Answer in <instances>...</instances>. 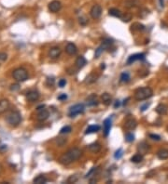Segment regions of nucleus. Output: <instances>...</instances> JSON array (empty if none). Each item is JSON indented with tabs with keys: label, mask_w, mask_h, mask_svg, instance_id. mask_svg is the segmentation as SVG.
Wrapping results in <instances>:
<instances>
[{
	"label": "nucleus",
	"mask_w": 168,
	"mask_h": 184,
	"mask_svg": "<svg viewBox=\"0 0 168 184\" xmlns=\"http://www.w3.org/2000/svg\"><path fill=\"white\" fill-rule=\"evenodd\" d=\"M82 155V152L78 148H72L62 155L59 159V163L64 165H68L75 161L78 160Z\"/></svg>",
	"instance_id": "nucleus-1"
},
{
	"label": "nucleus",
	"mask_w": 168,
	"mask_h": 184,
	"mask_svg": "<svg viewBox=\"0 0 168 184\" xmlns=\"http://www.w3.org/2000/svg\"><path fill=\"white\" fill-rule=\"evenodd\" d=\"M152 95H153L152 89L149 87H144V88H139L136 89L134 94V98L136 101H145L149 98H151Z\"/></svg>",
	"instance_id": "nucleus-2"
},
{
	"label": "nucleus",
	"mask_w": 168,
	"mask_h": 184,
	"mask_svg": "<svg viewBox=\"0 0 168 184\" xmlns=\"http://www.w3.org/2000/svg\"><path fill=\"white\" fill-rule=\"evenodd\" d=\"M6 121L8 125H12V127H17L22 121V115L19 112L14 111L10 113L6 117Z\"/></svg>",
	"instance_id": "nucleus-3"
},
{
	"label": "nucleus",
	"mask_w": 168,
	"mask_h": 184,
	"mask_svg": "<svg viewBox=\"0 0 168 184\" xmlns=\"http://www.w3.org/2000/svg\"><path fill=\"white\" fill-rule=\"evenodd\" d=\"M12 76L16 81L18 82H24L28 79V73L24 68H17L13 71Z\"/></svg>",
	"instance_id": "nucleus-4"
},
{
	"label": "nucleus",
	"mask_w": 168,
	"mask_h": 184,
	"mask_svg": "<svg viewBox=\"0 0 168 184\" xmlns=\"http://www.w3.org/2000/svg\"><path fill=\"white\" fill-rule=\"evenodd\" d=\"M84 111H85V106H84L82 103H78V104H75L70 107L68 115L70 117H75V116L78 114H83Z\"/></svg>",
	"instance_id": "nucleus-5"
},
{
	"label": "nucleus",
	"mask_w": 168,
	"mask_h": 184,
	"mask_svg": "<svg viewBox=\"0 0 168 184\" xmlns=\"http://www.w3.org/2000/svg\"><path fill=\"white\" fill-rule=\"evenodd\" d=\"M90 15L92 19H99L102 15V7L100 5H94L90 10Z\"/></svg>",
	"instance_id": "nucleus-6"
},
{
	"label": "nucleus",
	"mask_w": 168,
	"mask_h": 184,
	"mask_svg": "<svg viewBox=\"0 0 168 184\" xmlns=\"http://www.w3.org/2000/svg\"><path fill=\"white\" fill-rule=\"evenodd\" d=\"M145 56H146L145 53H135V54H133L128 58L126 63L127 65H130L136 61H143L145 59Z\"/></svg>",
	"instance_id": "nucleus-7"
},
{
	"label": "nucleus",
	"mask_w": 168,
	"mask_h": 184,
	"mask_svg": "<svg viewBox=\"0 0 168 184\" xmlns=\"http://www.w3.org/2000/svg\"><path fill=\"white\" fill-rule=\"evenodd\" d=\"M49 10L52 13H55V12H58L61 8H62V3L58 0H53V1H51L50 4H49Z\"/></svg>",
	"instance_id": "nucleus-8"
},
{
	"label": "nucleus",
	"mask_w": 168,
	"mask_h": 184,
	"mask_svg": "<svg viewBox=\"0 0 168 184\" xmlns=\"http://www.w3.org/2000/svg\"><path fill=\"white\" fill-rule=\"evenodd\" d=\"M39 97H40V95H39V92L37 90H35V89L28 91L27 94H26V99H27L28 101H31V102L37 101L39 99Z\"/></svg>",
	"instance_id": "nucleus-9"
},
{
	"label": "nucleus",
	"mask_w": 168,
	"mask_h": 184,
	"mask_svg": "<svg viewBox=\"0 0 168 184\" xmlns=\"http://www.w3.org/2000/svg\"><path fill=\"white\" fill-rule=\"evenodd\" d=\"M137 127V122L135 118H128L124 123V127L127 130H134Z\"/></svg>",
	"instance_id": "nucleus-10"
},
{
	"label": "nucleus",
	"mask_w": 168,
	"mask_h": 184,
	"mask_svg": "<svg viewBox=\"0 0 168 184\" xmlns=\"http://www.w3.org/2000/svg\"><path fill=\"white\" fill-rule=\"evenodd\" d=\"M103 125H104V135L105 137H108L109 135L110 129H111V125H112V121L110 119V117L104 120Z\"/></svg>",
	"instance_id": "nucleus-11"
},
{
	"label": "nucleus",
	"mask_w": 168,
	"mask_h": 184,
	"mask_svg": "<svg viewBox=\"0 0 168 184\" xmlns=\"http://www.w3.org/2000/svg\"><path fill=\"white\" fill-rule=\"evenodd\" d=\"M65 52L70 56L75 55L78 52V48L76 47V45H75L74 43H71V42L67 43V45L65 46Z\"/></svg>",
	"instance_id": "nucleus-12"
},
{
	"label": "nucleus",
	"mask_w": 168,
	"mask_h": 184,
	"mask_svg": "<svg viewBox=\"0 0 168 184\" xmlns=\"http://www.w3.org/2000/svg\"><path fill=\"white\" fill-rule=\"evenodd\" d=\"M61 49L58 47H53L50 49V51H49V57L51 58V59H57V58H59L61 55Z\"/></svg>",
	"instance_id": "nucleus-13"
},
{
	"label": "nucleus",
	"mask_w": 168,
	"mask_h": 184,
	"mask_svg": "<svg viewBox=\"0 0 168 184\" xmlns=\"http://www.w3.org/2000/svg\"><path fill=\"white\" fill-rule=\"evenodd\" d=\"M49 116H50V113H49L46 109H42L40 111H37V119L38 121H40V122H43V121L47 120L49 118Z\"/></svg>",
	"instance_id": "nucleus-14"
},
{
	"label": "nucleus",
	"mask_w": 168,
	"mask_h": 184,
	"mask_svg": "<svg viewBox=\"0 0 168 184\" xmlns=\"http://www.w3.org/2000/svg\"><path fill=\"white\" fill-rule=\"evenodd\" d=\"M138 152H140L141 154H148V152H149L150 150V147L149 145L148 144V143H146V142H141L139 143V145H138Z\"/></svg>",
	"instance_id": "nucleus-15"
},
{
	"label": "nucleus",
	"mask_w": 168,
	"mask_h": 184,
	"mask_svg": "<svg viewBox=\"0 0 168 184\" xmlns=\"http://www.w3.org/2000/svg\"><path fill=\"white\" fill-rule=\"evenodd\" d=\"M87 105L88 106H96L98 105V101H97V96L95 94H92L87 98Z\"/></svg>",
	"instance_id": "nucleus-16"
},
{
	"label": "nucleus",
	"mask_w": 168,
	"mask_h": 184,
	"mask_svg": "<svg viewBox=\"0 0 168 184\" xmlns=\"http://www.w3.org/2000/svg\"><path fill=\"white\" fill-rule=\"evenodd\" d=\"M101 149H102V146L98 142H94L89 145V151L92 154H97L101 151Z\"/></svg>",
	"instance_id": "nucleus-17"
},
{
	"label": "nucleus",
	"mask_w": 168,
	"mask_h": 184,
	"mask_svg": "<svg viewBox=\"0 0 168 184\" xmlns=\"http://www.w3.org/2000/svg\"><path fill=\"white\" fill-rule=\"evenodd\" d=\"M10 108V101L8 100H1L0 101V114L5 113L8 109Z\"/></svg>",
	"instance_id": "nucleus-18"
},
{
	"label": "nucleus",
	"mask_w": 168,
	"mask_h": 184,
	"mask_svg": "<svg viewBox=\"0 0 168 184\" xmlns=\"http://www.w3.org/2000/svg\"><path fill=\"white\" fill-rule=\"evenodd\" d=\"M156 113L158 114H160V115H165L167 114V112H168V108H167V106L165 105V104H162V103H161V104H159L157 107H156Z\"/></svg>",
	"instance_id": "nucleus-19"
},
{
	"label": "nucleus",
	"mask_w": 168,
	"mask_h": 184,
	"mask_svg": "<svg viewBox=\"0 0 168 184\" xmlns=\"http://www.w3.org/2000/svg\"><path fill=\"white\" fill-rule=\"evenodd\" d=\"M157 157L160 160H166L168 159V150L167 149H161L157 152Z\"/></svg>",
	"instance_id": "nucleus-20"
},
{
	"label": "nucleus",
	"mask_w": 168,
	"mask_h": 184,
	"mask_svg": "<svg viewBox=\"0 0 168 184\" xmlns=\"http://www.w3.org/2000/svg\"><path fill=\"white\" fill-rule=\"evenodd\" d=\"M86 63H87V61H86V59L83 56H79V57L77 58V60H76V66L78 67V69L83 68V67L86 65Z\"/></svg>",
	"instance_id": "nucleus-21"
},
{
	"label": "nucleus",
	"mask_w": 168,
	"mask_h": 184,
	"mask_svg": "<svg viewBox=\"0 0 168 184\" xmlns=\"http://www.w3.org/2000/svg\"><path fill=\"white\" fill-rule=\"evenodd\" d=\"M100 130V127L98 125H91L87 127L85 134H92V133H95L98 132Z\"/></svg>",
	"instance_id": "nucleus-22"
},
{
	"label": "nucleus",
	"mask_w": 168,
	"mask_h": 184,
	"mask_svg": "<svg viewBox=\"0 0 168 184\" xmlns=\"http://www.w3.org/2000/svg\"><path fill=\"white\" fill-rule=\"evenodd\" d=\"M139 5H140V2L138 0H127V1H125V3H124V6L129 8L138 7Z\"/></svg>",
	"instance_id": "nucleus-23"
},
{
	"label": "nucleus",
	"mask_w": 168,
	"mask_h": 184,
	"mask_svg": "<svg viewBox=\"0 0 168 184\" xmlns=\"http://www.w3.org/2000/svg\"><path fill=\"white\" fill-rule=\"evenodd\" d=\"M33 182L36 184H44L48 182V179L45 176H43V175H38V176H37L34 178Z\"/></svg>",
	"instance_id": "nucleus-24"
},
{
	"label": "nucleus",
	"mask_w": 168,
	"mask_h": 184,
	"mask_svg": "<svg viewBox=\"0 0 168 184\" xmlns=\"http://www.w3.org/2000/svg\"><path fill=\"white\" fill-rule=\"evenodd\" d=\"M101 99H102V101L105 105H109L111 103V95L109 93H104L101 96Z\"/></svg>",
	"instance_id": "nucleus-25"
},
{
	"label": "nucleus",
	"mask_w": 168,
	"mask_h": 184,
	"mask_svg": "<svg viewBox=\"0 0 168 184\" xmlns=\"http://www.w3.org/2000/svg\"><path fill=\"white\" fill-rule=\"evenodd\" d=\"M108 14H109L110 16H113V17H116V18H121V15H122L121 12V10H119L118 8H109Z\"/></svg>",
	"instance_id": "nucleus-26"
},
{
	"label": "nucleus",
	"mask_w": 168,
	"mask_h": 184,
	"mask_svg": "<svg viewBox=\"0 0 168 184\" xmlns=\"http://www.w3.org/2000/svg\"><path fill=\"white\" fill-rule=\"evenodd\" d=\"M144 159V156L143 154H141L140 152H138V154H135L134 156L131 158V161L133 163H135V164H137V163H140V162H142Z\"/></svg>",
	"instance_id": "nucleus-27"
},
{
	"label": "nucleus",
	"mask_w": 168,
	"mask_h": 184,
	"mask_svg": "<svg viewBox=\"0 0 168 184\" xmlns=\"http://www.w3.org/2000/svg\"><path fill=\"white\" fill-rule=\"evenodd\" d=\"M96 80H97V75L95 74H94V73H92L86 77L85 83L86 84H92V83H94Z\"/></svg>",
	"instance_id": "nucleus-28"
},
{
	"label": "nucleus",
	"mask_w": 168,
	"mask_h": 184,
	"mask_svg": "<svg viewBox=\"0 0 168 184\" xmlns=\"http://www.w3.org/2000/svg\"><path fill=\"white\" fill-rule=\"evenodd\" d=\"M130 74L129 73H127V72H124V73H122L121 74V82L122 83H128L130 81Z\"/></svg>",
	"instance_id": "nucleus-29"
},
{
	"label": "nucleus",
	"mask_w": 168,
	"mask_h": 184,
	"mask_svg": "<svg viewBox=\"0 0 168 184\" xmlns=\"http://www.w3.org/2000/svg\"><path fill=\"white\" fill-rule=\"evenodd\" d=\"M113 44V40L112 39H110V38H107V39H105L103 43H102V46L104 47L105 49H108L111 45Z\"/></svg>",
	"instance_id": "nucleus-30"
},
{
	"label": "nucleus",
	"mask_w": 168,
	"mask_h": 184,
	"mask_svg": "<svg viewBox=\"0 0 168 184\" xmlns=\"http://www.w3.org/2000/svg\"><path fill=\"white\" fill-rule=\"evenodd\" d=\"M133 30H136V31H144L145 30V26L141 23H138V22H135L132 25Z\"/></svg>",
	"instance_id": "nucleus-31"
},
{
	"label": "nucleus",
	"mask_w": 168,
	"mask_h": 184,
	"mask_svg": "<svg viewBox=\"0 0 168 184\" xmlns=\"http://www.w3.org/2000/svg\"><path fill=\"white\" fill-rule=\"evenodd\" d=\"M105 50V48H104V47L102 46V45H101V46L99 47V48H97V49L95 50V53H94V58H99L100 57V55L102 54L103 53V51Z\"/></svg>",
	"instance_id": "nucleus-32"
},
{
	"label": "nucleus",
	"mask_w": 168,
	"mask_h": 184,
	"mask_svg": "<svg viewBox=\"0 0 168 184\" xmlns=\"http://www.w3.org/2000/svg\"><path fill=\"white\" fill-rule=\"evenodd\" d=\"M78 175H71L68 178H67V183H76L78 181Z\"/></svg>",
	"instance_id": "nucleus-33"
},
{
	"label": "nucleus",
	"mask_w": 168,
	"mask_h": 184,
	"mask_svg": "<svg viewBox=\"0 0 168 184\" xmlns=\"http://www.w3.org/2000/svg\"><path fill=\"white\" fill-rule=\"evenodd\" d=\"M122 155H123V151H122V149H118L116 152H115V154H114V158L117 159V160H119V159L121 158Z\"/></svg>",
	"instance_id": "nucleus-34"
},
{
	"label": "nucleus",
	"mask_w": 168,
	"mask_h": 184,
	"mask_svg": "<svg viewBox=\"0 0 168 184\" xmlns=\"http://www.w3.org/2000/svg\"><path fill=\"white\" fill-rule=\"evenodd\" d=\"M121 19L122 20V21H124V22H128V21H129L132 19V14H131V13L126 12L124 15H121Z\"/></svg>",
	"instance_id": "nucleus-35"
},
{
	"label": "nucleus",
	"mask_w": 168,
	"mask_h": 184,
	"mask_svg": "<svg viewBox=\"0 0 168 184\" xmlns=\"http://www.w3.org/2000/svg\"><path fill=\"white\" fill-rule=\"evenodd\" d=\"M125 141L127 142H132L135 141V135L133 133H127L125 135Z\"/></svg>",
	"instance_id": "nucleus-36"
},
{
	"label": "nucleus",
	"mask_w": 168,
	"mask_h": 184,
	"mask_svg": "<svg viewBox=\"0 0 168 184\" xmlns=\"http://www.w3.org/2000/svg\"><path fill=\"white\" fill-rule=\"evenodd\" d=\"M72 130L71 127H69V125H65V127H62L60 130V133L61 134H66V133H69L70 131Z\"/></svg>",
	"instance_id": "nucleus-37"
},
{
	"label": "nucleus",
	"mask_w": 168,
	"mask_h": 184,
	"mask_svg": "<svg viewBox=\"0 0 168 184\" xmlns=\"http://www.w3.org/2000/svg\"><path fill=\"white\" fill-rule=\"evenodd\" d=\"M47 86L49 87H52L54 85V78L53 77H48L47 78V81H46Z\"/></svg>",
	"instance_id": "nucleus-38"
},
{
	"label": "nucleus",
	"mask_w": 168,
	"mask_h": 184,
	"mask_svg": "<svg viewBox=\"0 0 168 184\" xmlns=\"http://www.w3.org/2000/svg\"><path fill=\"white\" fill-rule=\"evenodd\" d=\"M149 137L151 139V140H154V141H160L161 140V137L157 135V134H149Z\"/></svg>",
	"instance_id": "nucleus-39"
},
{
	"label": "nucleus",
	"mask_w": 168,
	"mask_h": 184,
	"mask_svg": "<svg viewBox=\"0 0 168 184\" xmlns=\"http://www.w3.org/2000/svg\"><path fill=\"white\" fill-rule=\"evenodd\" d=\"M20 89V86L18 84H13L10 86V90L11 91H17V90H19Z\"/></svg>",
	"instance_id": "nucleus-40"
},
{
	"label": "nucleus",
	"mask_w": 168,
	"mask_h": 184,
	"mask_svg": "<svg viewBox=\"0 0 168 184\" xmlns=\"http://www.w3.org/2000/svg\"><path fill=\"white\" fill-rule=\"evenodd\" d=\"M78 21H79V23H81V25H86V23H87V19L85 17H81L78 19Z\"/></svg>",
	"instance_id": "nucleus-41"
},
{
	"label": "nucleus",
	"mask_w": 168,
	"mask_h": 184,
	"mask_svg": "<svg viewBox=\"0 0 168 184\" xmlns=\"http://www.w3.org/2000/svg\"><path fill=\"white\" fill-rule=\"evenodd\" d=\"M58 85H59L60 88H64V87H65V85H66V80H65V79H61L60 81L58 82Z\"/></svg>",
	"instance_id": "nucleus-42"
},
{
	"label": "nucleus",
	"mask_w": 168,
	"mask_h": 184,
	"mask_svg": "<svg viewBox=\"0 0 168 184\" xmlns=\"http://www.w3.org/2000/svg\"><path fill=\"white\" fill-rule=\"evenodd\" d=\"M66 99H67V95H66V94H65V93L61 94V95L58 96V100L59 101H65V100H66Z\"/></svg>",
	"instance_id": "nucleus-43"
},
{
	"label": "nucleus",
	"mask_w": 168,
	"mask_h": 184,
	"mask_svg": "<svg viewBox=\"0 0 168 184\" xmlns=\"http://www.w3.org/2000/svg\"><path fill=\"white\" fill-rule=\"evenodd\" d=\"M8 149V146L6 144H0V152H5Z\"/></svg>",
	"instance_id": "nucleus-44"
},
{
	"label": "nucleus",
	"mask_w": 168,
	"mask_h": 184,
	"mask_svg": "<svg viewBox=\"0 0 168 184\" xmlns=\"http://www.w3.org/2000/svg\"><path fill=\"white\" fill-rule=\"evenodd\" d=\"M6 59H7V54H6V53H4V52L0 53V60H1V61H5Z\"/></svg>",
	"instance_id": "nucleus-45"
},
{
	"label": "nucleus",
	"mask_w": 168,
	"mask_h": 184,
	"mask_svg": "<svg viewBox=\"0 0 168 184\" xmlns=\"http://www.w3.org/2000/svg\"><path fill=\"white\" fill-rule=\"evenodd\" d=\"M149 106V103H146V104L145 105H143L142 107H141V112H144L146 109H147L148 108V107Z\"/></svg>",
	"instance_id": "nucleus-46"
},
{
	"label": "nucleus",
	"mask_w": 168,
	"mask_h": 184,
	"mask_svg": "<svg viewBox=\"0 0 168 184\" xmlns=\"http://www.w3.org/2000/svg\"><path fill=\"white\" fill-rule=\"evenodd\" d=\"M120 106H121V101H116V102H115V104H114V108H119Z\"/></svg>",
	"instance_id": "nucleus-47"
},
{
	"label": "nucleus",
	"mask_w": 168,
	"mask_h": 184,
	"mask_svg": "<svg viewBox=\"0 0 168 184\" xmlns=\"http://www.w3.org/2000/svg\"><path fill=\"white\" fill-rule=\"evenodd\" d=\"M160 3H161V7H163V0H160Z\"/></svg>",
	"instance_id": "nucleus-48"
},
{
	"label": "nucleus",
	"mask_w": 168,
	"mask_h": 184,
	"mask_svg": "<svg viewBox=\"0 0 168 184\" xmlns=\"http://www.w3.org/2000/svg\"><path fill=\"white\" fill-rule=\"evenodd\" d=\"M167 130H168V127H167Z\"/></svg>",
	"instance_id": "nucleus-49"
}]
</instances>
